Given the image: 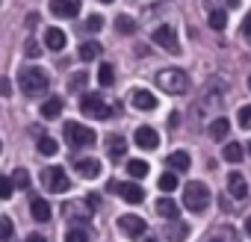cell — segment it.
I'll use <instances>...</instances> for the list:
<instances>
[{
    "label": "cell",
    "mask_w": 251,
    "mask_h": 242,
    "mask_svg": "<svg viewBox=\"0 0 251 242\" xmlns=\"http://www.w3.org/2000/svg\"><path fill=\"white\" fill-rule=\"evenodd\" d=\"M157 86L169 95H183L189 89V74L180 71V68H163L157 74Z\"/></svg>",
    "instance_id": "6da1fadb"
},
{
    "label": "cell",
    "mask_w": 251,
    "mask_h": 242,
    "mask_svg": "<svg viewBox=\"0 0 251 242\" xmlns=\"http://www.w3.org/2000/svg\"><path fill=\"white\" fill-rule=\"evenodd\" d=\"M48 83H50V77L42 68H24L21 77H18V86H21L24 95H45Z\"/></svg>",
    "instance_id": "7a4b0ae2"
},
{
    "label": "cell",
    "mask_w": 251,
    "mask_h": 242,
    "mask_svg": "<svg viewBox=\"0 0 251 242\" xmlns=\"http://www.w3.org/2000/svg\"><path fill=\"white\" fill-rule=\"evenodd\" d=\"M183 204H186L192 213H204V210L210 207V189H207V183L192 180V183L186 186V192H183Z\"/></svg>",
    "instance_id": "3957f363"
},
{
    "label": "cell",
    "mask_w": 251,
    "mask_h": 242,
    "mask_svg": "<svg viewBox=\"0 0 251 242\" xmlns=\"http://www.w3.org/2000/svg\"><path fill=\"white\" fill-rule=\"evenodd\" d=\"M65 139H68L71 148H92L98 136H95L92 127L80 124V121H68V124H65Z\"/></svg>",
    "instance_id": "277c9868"
},
{
    "label": "cell",
    "mask_w": 251,
    "mask_h": 242,
    "mask_svg": "<svg viewBox=\"0 0 251 242\" xmlns=\"http://www.w3.org/2000/svg\"><path fill=\"white\" fill-rule=\"evenodd\" d=\"M42 183H45L48 192H68V189H71V180H68V174H65L62 166L45 169V171H42Z\"/></svg>",
    "instance_id": "5b68a950"
},
{
    "label": "cell",
    "mask_w": 251,
    "mask_h": 242,
    "mask_svg": "<svg viewBox=\"0 0 251 242\" xmlns=\"http://www.w3.org/2000/svg\"><path fill=\"white\" fill-rule=\"evenodd\" d=\"M80 109H83L89 118H100V121L112 115V109L106 106V100L98 97V95H83V97H80Z\"/></svg>",
    "instance_id": "8992f818"
},
{
    "label": "cell",
    "mask_w": 251,
    "mask_h": 242,
    "mask_svg": "<svg viewBox=\"0 0 251 242\" xmlns=\"http://www.w3.org/2000/svg\"><path fill=\"white\" fill-rule=\"evenodd\" d=\"M118 227L127 233L130 239H139V236L145 233V218H142V216H136V213H124V216L118 218Z\"/></svg>",
    "instance_id": "52a82bcc"
},
{
    "label": "cell",
    "mask_w": 251,
    "mask_h": 242,
    "mask_svg": "<svg viewBox=\"0 0 251 242\" xmlns=\"http://www.w3.org/2000/svg\"><path fill=\"white\" fill-rule=\"evenodd\" d=\"M112 189L121 195V201H127V204H142L145 201V189L139 183H112Z\"/></svg>",
    "instance_id": "ba28073f"
},
{
    "label": "cell",
    "mask_w": 251,
    "mask_h": 242,
    "mask_svg": "<svg viewBox=\"0 0 251 242\" xmlns=\"http://www.w3.org/2000/svg\"><path fill=\"white\" fill-rule=\"evenodd\" d=\"M154 42L160 48H166L169 53H180V42H177V33L172 27H157L154 30Z\"/></svg>",
    "instance_id": "9c48e42d"
},
{
    "label": "cell",
    "mask_w": 251,
    "mask_h": 242,
    "mask_svg": "<svg viewBox=\"0 0 251 242\" xmlns=\"http://www.w3.org/2000/svg\"><path fill=\"white\" fill-rule=\"evenodd\" d=\"M133 142H136V148H142V151H157V148H160V136H157L154 127H139V130L133 133Z\"/></svg>",
    "instance_id": "30bf717a"
},
{
    "label": "cell",
    "mask_w": 251,
    "mask_h": 242,
    "mask_svg": "<svg viewBox=\"0 0 251 242\" xmlns=\"http://www.w3.org/2000/svg\"><path fill=\"white\" fill-rule=\"evenodd\" d=\"M130 103L136 109H142V112H151V109H157V95L148 92V89H133L130 92Z\"/></svg>",
    "instance_id": "8fae6325"
},
{
    "label": "cell",
    "mask_w": 251,
    "mask_h": 242,
    "mask_svg": "<svg viewBox=\"0 0 251 242\" xmlns=\"http://www.w3.org/2000/svg\"><path fill=\"white\" fill-rule=\"evenodd\" d=\"M50 12L56 18H74L80 15V0H50Z\"/></svg>",
    "instance_id": "7c38bea8"
},
{
    "label": "cell",
    "mask_w": 251,
    "mask_h": 242,
    "mask_svg": "<svg viewBox=\"0 0 251 242\" xmlns=\"http://www.w3.org/2000/svg\"><path fill=\"white\" fill-rule=\"evenodd\" d=\"M227 189H230V195H233L236 201L248 198V183H245V177H242L239 171H230V174H227Z\"/></svg>",
    "instance_id": "4fadbf2b"
},
{
    "label": "cell",
    "mask_w": 251,
    "mask_h": 242,
    "mask_svg": "<svg viewBox=\"0 0 251 242\" xmlns=\"http://www.w3.org/2000/svg\"><path fill=\"white\" fill-rule=\"evenodd\" d=\"M106 151H109V157H112V160H121L124 154H127V142H124V136L109 133V136H106Z\"/></svg>",
    "instance_id": "5bb4252c"
},
{
    "label": "cell",
    "mask_w": 251,
    "mask_h": 242,
    "mask_svg": "<svg viewBox=\"0 0 251 242\" xmlns=\"http://www.w3.org/2000/svg\"><path fill=\"white\" fill-rule=\"evenodd\" d=\"M77 174H80L83 180H95V177L100 174V163H98V160H80V163H77Z\"/></svg>",
    "instance_id": "9a60e30c"
},
{
    "label": "cell",
    "mask_w": 251,
    "mask_h": 242,
    "mask_svg": "<svg viewBox=\"0 0 251 242\" xmlns=\"http://www.w3.org/2000/svg\"><path fill=\"white\" fill-rule=\"evenodd\" d=\"M157 213H160L166 221H177V213H180V207H177L172 198H160V201H157Z\"/></svg>",
    "instance_id": "2e32d148"
},
{
    "label": "cell",
    "mask_w": 251,
    "mask_h": 242,
    "mask_svg": "<svg viewBox=\"0 0 251 242\" xmlns=\"http://www.w3.org/2000/svg\"><path fill=\"white\" fill-rule=\"evenodd\" d=\"M45 45H48L50 50H62V48H65V33H62L59 27H48V33H45Z\"/></svg>",
    "instance_id": "e0dca14e"
},
{
    "label": "cell",
    "mask_w": 251,
    "mask_h": 242,
    "mask_svg": "<svg viewBox=\"0 0 251 242\" xmlns=\"http://www.w3.org/2000/svg\"><path fill=\"white\" fill-rule=\"evenodd\" d=\"M30 213H33V218H36V221H50V204H48L45 198H33Z\"/></svg>",
    "instance_id": "ac0fdd59"
},
{
    "label": "cell",
    "mask_w": 251,
    "mask_h": 242,
    "mask_svg": "<svg viewBox=\"0 0 251 242\" xmlns=\"http://www.w3.org/2000/svg\"><path fill=\"white\" fill-rule=\"evenodd\" d=\"M213 139H225L227 133H230V121L225 118V115H219V118H213V124H210V130H207Z\"/></svg>",
    "instance_id": "d6986e66"
},
{
    "label": "cell",
    "mask_w": 251,
    "mask_h": 242,
    "mask_svg": "<svg viewBox=\"0 0 251 242\" xmlns=\"http://www.w3.org/2000/svg\"><path fill=\"white\" fill-rule=\"evenodd\" d=\"M169 169H172L175 174L186 171V169H189V154H186V151H175V154H169Z\"/></svg>",
    "instance_id": "ffe728a7"
},
{
    "label": "cell",
    "mask_w": 251,
    "mask_h": 242,
    "mask_svg": "<svg viewBox=\"0 0 251 242\" xmlns=\"http://www.w3.org/2000/svg\"><path fill=\"white\" fill-rule=\"evenodd\" d=\"M39 112H42V118H59V112H62V97H48Z\"/></svg>",
    "instance_id": "44dd1931"
},
{
    "label": "cell",
    "mask_w": 251,
    "mask_h": 242,
    "mask_svg": "<svg viewBox=\"0 0 251 242\" xmlns=\"http://www.w3.org/2000/svg\"><path fill=\"white\" fill-rule=\"evenodd\" d=\"M148 171H151V166H148L145 160H130V163H127V174H130L133 180H142V177H148Z\"/></svg>",
    "instance_id": "7402d4cb"
},
{
    "label": "cell",
    "mask_w": 251,
    "mask_h": 242,
    "mask_svg": "<svg viewBox=\"0 0 251 242\" xmlns=\"http://www.w3.org/2000/svg\"><path fill=\"white\" fill-rule=\"evenodd\" d=\"M207 242H239V239H236V230L233 227H216L207 236Z\"/></svg>",
    "instance_id": "603a6c76"
},
{
    "label": "cell",
    "mask_w": 251,
    "mask_h": 242,
    "mask_svg": "<svg viewBox=\"0 0 251 242\" xmlns=\"http://www.w3.org/2000/svg\"><path fill=\"white\" fill-rule=\"evenodd\" d=\"M100 50H103V48H100L98 42H83L77 53H80V59H83V62H92V59H98V53H100Z\"/></svg>",
    "instance_id": "cb8c5ba5"
},
{
    "label": "cell",
    "mask_w": 251,
    "mask_h": 242,
    "mask_svg": "<svg viewBox=\"0 0 251 242\" xmlns=\"http://www.w3.org/2000/svg\"><path fill=\"white\" fill-rule=\"evenodd\" d=\"M65 213H71V218H77V221H89L92 218V207L89 204H68Z\"/></svg>",
    "instance_id": "d4e9b609"
},
{
    "label": "cell",
    "mask_w": 251,
    "mask_h": 242,
    "mask_svg": "<svg viewBox=\"0 0 251 242\" xmlns=\"http://www.w3.org/2000/svg\"><path fill=\"white\" fill-rule=\"evenodd\" d=\"M115 30H118L121 36H133V33H136V21H133L130 15H118V18H115Z\"/></svg>",
    "instance_id": "484cf974"
},
{
    "label": "cell",
    "mask_w": 251,
    "mask_h": 242,
    "mask_svg": "<svg viewBox=\"0 0 251 242\" xmlns=\"http://www.w3.org/2000/svg\"><path fill=\"white\" fill-rule=\"evenodd\" d=\"M15 239V224L9 216H0V242H12Z\"/></svg>",
    "instance_id": "4316f807"
},
{
    "label": "cell",
    "mask_w": 251,
    "mask_h": 242,
    "mask_svg": "<svg viewBox=\"0 0 251 242\" xmlns=\"http://www.w3.org/2000/svg\"><path fill=\"white\" fill-rule=\"evenodd\" d=\"M98 83H100V86H112V83H115V68H112L109 62L98 65Z\"/></svg>",
    "instance_id": "83f0119b"
},
{
    "label": "cell",
    "mask_w": 251,
    "mask_h": 242,
    "mask_svg": "<svg viewBox=\"0 0 251 242\" xmlns=\"http://www.w3.org/2000/svg\"><path fill=\"white\" fill-rule=\"evenodd\" d=\"M242 154H245V148H242L239 142H230V145H225V151H222V157H225L227 163H239Z\"/></svg>",
    "instance_id": "f1b7e54d"
},
{
    "label": "cell",
    "mask_w": 251,
    "mask_h": 242,
    "mask_svg": "<svg viewBox=\"0 0 251 242\" xmlns=\"http://www.w3.org/2000/svg\"><path fill=\"white\" fill-rule=\"evenodd\" d=\"M56 151H59L56 139H50V136H42V139H39V154H42V157H56Z\"/></svg>",
    "instance_id": "f546056e"
},
{
    "label": "cell",
    "mask_w": 251,
    "mask_h": 242,
    "mask_svg": "<svg viewBox=\"0 0 251 242\" xmlns=\"http://www.w3.org/2000/svg\"><path fill=\"white\" fill-rule=\"evenodd\" d=\"M210 27L213 30H225L227 27V12L225 9H213L210 12Z\"/></svg>",
    "instance_id": "4dcf8cb0"
},
{
    "label": "cell",
    "mask_w": 251,
    "mask_h": 242,
    "mask_svg": "<svg viewBox=\"0 0 251 242\" xmlns=\"http://www.w3.org/2000/svg\"><path fill=\"white\" fill-rule=\"evenodd\" d=\"M86 83H89V71H74V77L68 80V89L80 92V89H86Z\"/></svg>",
    "instance_id": "1f68e13d"
},
{
    "label": "cell",
    "mask_w": 251,
    "mask_h": 242,
    "mask_svg": "<svg viewBox=\"0 0 251 242\" xmlns=\"http://www.w3.org/2000/svg\"><path fill=\"white\" fill-rule=\"evenodd\" d=\"M15 195V183H12V177H3L0 174V201H9Z\"/></svg>",
    "instance_id": "d6a6232c"
},
{
    "label": "cell",
    "mask_w": 251,
    "mask_h": 242,
    "mask_svg": "<svg viewBox=\"0 0 251 242\" xmlns=\"http://www.w3.org/2000/svg\"><path fill=\"white\" fill-rule=\"evenodd\" d=\"M12 183H15V189H30V171L27 169H15Z\"/></svg>",
    "instance_id": "836d02e7"
},
{
    "label": "cell",
    "mask_w": 251,
    "mask_h": 242,
    "mask_svg": "<svg viewBox=\"0 0 251 242\" xmlns=\"http://www.w3.org/2000/svg\"><path fill=\"white\" fill-rule=\"evenodd\" d=\"M92 236H89V230H83V227H71L68 233H65V242H89Z\"/></svg>",
    "instance_id": "e575fe53"
},
{
    "label": "cell",
    "mask_w": 251,
    "mask_h": 242,
    "mask_svg": "<svg viewBox=\"0 0 251 242\" xmlns=\"http://www.w3.org/2000/svg\"><path fill=\"white\" fill-rule=\"evenodd\" d=\"M160 189H163V192H172V189H177V174H175V171H166V174L160 177Z\"/></svg>",
    "instance_id": "d590c367"
},
{
    "label": "cell",
    "mask_w": 251,
    "mask_h": 242,
    "mask_svg": "<svg viewBox=\"0 0 251 242\" xmlns=\"http://www.w3.org/2000/svg\"><path fill=\"white\" fill-rule=\"evenodd\" d=\"M236 121H239V127H242V130H251V106H239Z\"/></svg>",
    "instance_id": "8d00e7d4"
},
{
    "label": "cell",
    "mask_w": 251,
    "mask_h": 242,
    "mask_svg": "<svg viewBox=\"0 0 251 242\" xmlns=\"http://www.w3.org/2000/svg\"><path fill=\"white\" fill-rule=\"evenodd\" d=\"M100 27H103V18H100V15H89V18H86V27H83V30H86V33H98Z\"/></svg>",
    "instance_id": "74e56055"
},
{
    "label": "cell",
    "mask_w": 251,
    "mask_h": 242,
    "mask_svg": "<svg viewBox=\"0 0 251 242\" xmlns=\"http://www.w3.org/2000/svg\"><path fill=\"white\" fill-rule=\"evenodd\" d=\"M24 53H27L30 59H39V56H42V48H39L36 42H27V45H24Z\"/></svg>",
    "instance_id": "f35d334b"
},
{
    "label": "cell",
    "mask_w": 251,
    "mask_h": 242,
    "mask_svg": "<svg viewBox=\"0 0 251 242\" xmlns=\"http://www.w3.org/2000/svg\"><path fill=\"white\" fill-rule=\"evenodd\" d=\"M183 236H186V227L183 224H172V239L175 242H183Z\"/></svg>",
    "instance_id": "ab89813d"
},
{
    "label": "cell",
    "mask_w": 251,
    "mask_h": 242,
    "mask_svg": "<svg viewBox=\"0 0 251 242\" xmlns=\"http://www.w3.org/2000/svg\"><path fill=\"white\" fill-rule=\"evenodd\" d=\"M12 95V83L6 77H0V97H9Z\"/></svg>",
    "instance_id": "60d3db41"
},
{
    "label": "cell",
    "mask_w": 251,
    "mask_h": 242,
    "mask_svg": "<svg viewBox=\"0 0 251 242\" xmlns=\"http://www.w3.org/2000/svg\"><path fill=\"white\" fill-rule=\"evenodd\" d=\"M239 30H242V36L251 42V15H245V21H242V27H239Z\"/></svg>",
    "instance_id": "b9f144b4"
},
{
    "label": "cell",
    "mask_w": 251,
    "mask_h": 242,
    "mask_svg": "<svg viewBox=\"0 0 251 242\" xmlns=\"http://www.w3.org/2000/svg\"><path fill=\"white\" fill-rule=\"evenodd\" d=\"M24 242H48V239H45V236H42V233H30V236H27V239H24Z\"/></svg>",
    "instance_id": "7bdbcfd3"
},
{
    "label": "cell",
    "mask_w": 251,
    "mask_h": 242,
    "mask_svg": "<svg viewBox=\"0 0 251 242\" xmlns=\"http://www.w3.org/2000/svg\"><path fill=\"white\" fill-rule=\"evenodd\" d=\"M177 124H180V115L172 112V115H169V127H177Z\"/></svg>",
    "instance_id": "ee69618b"
},
{
    "label": "cell",
    "mask_w": 251,
    "mask_h": 242,
    "mask_svg": "<svg viewBox=\"0 0 251 242\" xmlns=\"http://www.w3.org/2000/svg\"><path fill=\"white\" fill-rule=\"evenodd\" d=\"M245 233H248V236H251V216H248V218H245Z\"/></svg>",
    "instance_id": "f6af8a7d"
},
{
    "label": "cell",
    "mask_w": 251,
    "mask_h": 242,
    "mask_svg": "<svg viewBox=\"0 0 251 242\" xmlns=\"http://www.w3.org/2000/svg\"><path fill=\"white\" fill-rule=\"evenodd\" d=\"M98 3H112V0H98Z\"/></svg>",
    "instance_id": "bcb514c9"
},
{
    "label": "cell",
    "mask_w": 251,
    "mask_h": 242,
    "mask_svg": "<svg viewBox=\"0 0 251 242\" xmlns=\"http://www.w3.org/2000/svg\"><path fill=\"white\" fill-rule=\"evenodd\" d=\"M248 89H251V74H248Z\"/></svg>",
    "instance_id": "7dc6e473"
},
{
    "label": "cell",
    "mask_w": 251,
    "mask_h": 242,
    "mask_svg": "<svg viewBox=\"0 0 251 242\" xmlns=\"http://www.w3.org/2000/svg\"><path fill=\"white\" fill-rule=\"evenodd\" d=\"M145 242H160V239H145Z\"/></svg>",
    "instance_id": "c3c4849f"
},
{
    "label": "cell",
    "mask_w": 251,
    "mask_h": 242,
    "mask_svg": "<svg viewBox=\"0 0 251 242\" xmlns=\"http://www.w3.org/2000/svg\"><path fill=\"white\" fill-rule=\"evenodd\" d=\"M248 154H251V142H248Z\"/></svg>",
    "instance_id": "681fc988"
},
{
    "label": "cell",
    "mask_w": 251,
    "mask_h": 242,
    "mask_svg": "<svg viewBox=\"0 0 251 242\" xmlns=\"http://www.w3.org/2000/svg\"><path fill=\"white\" fill-rule=\"evenodd\" d=\"M0 151H3V142H0Z\"/></svg>",
    "instance_id": "f907efd6"
}]
</instances>
